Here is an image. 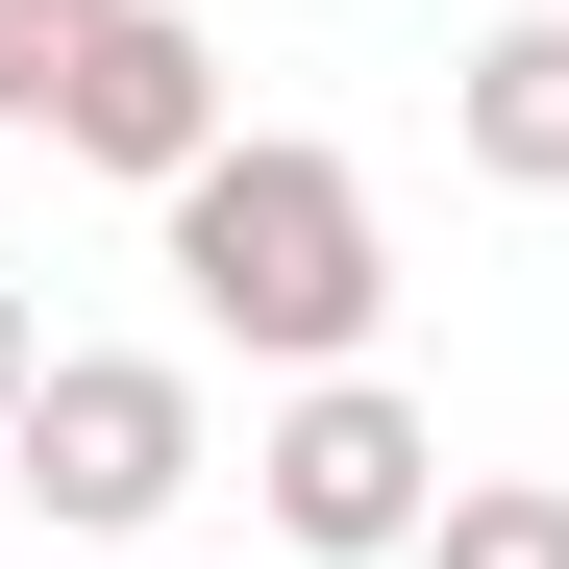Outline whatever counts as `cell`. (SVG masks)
I'll return each mask as SVG.
<instances>
[{"instance_id": "cell-1", "label": "cell", "mask_w": 569, "mask_h": 569, "mask_svg": "<svg viewBox=\"0 0 569 569\" xmlns=\"http://www.w3.org/2000/svg\"><path fill=\"white\" fill-rule=\"evenodd\" d=\"M173 298H199V347L248 371H371V322H397V223H371V173L298 149V124H248L223 173H173Z\"/></svg>"}, {"instance_id": "cell-2", "label": "cell", "mask_w": 569, "mask_h": 569, "mask_svg": "<svg viewBox=\"0 0 569 569\" xmlns=\"http://www.w3.org/2000/svg\"><path fill=\"white\" fill-rule=\"evenodd\" d=\"M0 470H26L50 545H149L173 496H199V371L173 347H50V397L0 421Z\"/></svg>"}, {"instance_id": "cell-3", "label": "cell", "mask_w": 569, "mask_h": 569, "mask_svg": "<svg viewBox=\"0 0 569 569\" xmlns=\"http://www.w3.org/2000/svg\"><path fill=\"white\" fill-rule=\"evenodd\" d=\"M248 496H272V545L397 569V545L446 520V421L397 397V371H298V397H272V446H248Z\"/></svg>"}, {"instance_id": "cell-4", "label": "cell", "mask_w": 569, "mask_h": 569, "mask_svg": "<svg viewBox=\"0 0 569 569\" xmlns=\"http://www.w3.org/2000/svg\"><path fill=\"white\" fill-rule=\"evenodd\" d=\"M74 173H124V199H173V173H223V50H199V0H100V50H74V100H50Z\"/></svg>"}, {"instance_id": "cell-5", "label": "cell", "mask_w": 569, "mask_h": 569, "mask_svg": "<svg viewBox=\"0 0 569 569\" xmlns=\"http://www.w3.org/2000/svg\"><path fill=\"white\" fill-rule=\"evenodd\" d=\"M446 149L496 173V199H569V0H545V26H496V50L446 74Z\"/></svg>"}, {"instance_id": "cell-6", "label": "cell", "mask_w": 569, "mask_h": 569, "mask_svg": "<svg viewBox=\"0 0 569 569\" xmlns=\"http://www.w3.org/2000/svg\"><path fill=\"white\" fill-rule=\"evenodd\" d=\"M421 569H569V496L545 470H470V496L421 520Z\"/></svg>"}, {"instance_id": "cell-7", "label": "cell", "mask_w": 569, "mask_h": 569, "mask_svg": "<svg viewBox=\"0 0 569 569\" xmlns=\"http://www.w3.org/2000/svg\"><path fill=\"white\" fill-rule=\"evenodd\" d=\"M74 50H100V0H0V124H50V100H74Z\"/></svg>"}, {"instance_id": "cell-8", "label": "cell", "mask_w": 569, "mask_h": 569, "mask_svg": "<svg viewBox=\"0 0 569 569\" xmlns=\"http://www.w3.org/2000/svg\"><path fill=\"white\" fill-rule=\"evenodd\" d=\"M50 397V322H26V272H0V421H26Z\"/></svg>"}]
</instances>
